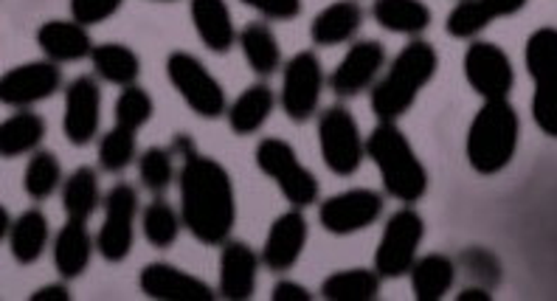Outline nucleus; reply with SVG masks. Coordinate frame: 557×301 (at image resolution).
<instances>
[{"label":"nucleus","instance_id":"0eeeda50","mask_svg":"<svg viewBox=\"0 0 557 301\" xmlns=\"http://www.w3.org/2000/svg\"><path fill=\"white\" fill-rule=\"evenodd\" d=\"M319 150L326 170L338 178H349L360 170L363 158H367V138L360 133L352 110H347L344 104H333L321 113Z\"/></svg>","mask_w":557,"mask_h":301},{"label":"nucleus","instance_id":"c85d7f7f","mask_svg":"<svg viewBox=\"0 0 557 301\" xmlns=\"http://www.w3.org/2000/svg\"><path fill=\"white\" fill-rule=\"evenodd\" d=\"M90 62L104 83L119 85V88L136 85L141 76V57L124 42H99L90 54Z\"/></svg>","mask_w":557,"mask_h":301},{"label":"nucleus","instance_id":"2f4dec72","mask_svg":"<svg viewBox=\"0 0 557 301\" xmlns=\"http://www.w3.org/2000/svg\"><path fill=\"white\" fill-rule=\"evenodd\" d=\"M102 189H99V178L90 166H79L65 178L62 184V209L71 220H85L88 223L96 214V209L102 205Z\"/></svg>","mask_w":557,"mask_h":301},{"label":"nucleus","instance_id":"4c0bfd02","mask_svg":"<svg viewBox=\"0 0 557 301\" xmlns=\"http://www.w3.org/2000/svg\"><path fill=\"white\" fill-rule=\"evenodd\" d=\"M138 178H141L144 189H150L152 195H163L170 189L172 178H175V166H172V152L163 147H150L138 158Z\"/></svg>","mask_w":557,"mask_h":301},{"label":"nucleus","instance_id":"f03ea898","mask_svg":"<svg viewBox=\"0 0 557 301\" xmlns=\"http://www.w3.org/2000/svg\"><path fill=\"white\" fill-rule=\"evenodd\" d=\"M440 71V54L431 42L411 40L392 60L381 83L372 88V113L377 122H397L414 108L417 97L429 88Z\"/></svg>","mask_w":557,"mask_h":301},{"label":"nucleus","instance_id":"f257e3e1","mask_svg":"<svg viewBox=\"0 0 557 301\" xmlns=\"http://www.w3.org/2000/svg\"><path fill=\"white\" fill-rule=\"evenodd\" d=\"M177 186L186 231L209 248L232 240L237 226V192L232 172L218 158L191 152L184 158Z\"/></svg>","mask_w":557,"mask_h":301},{"label":"nucleus","instance_id":"f3484780","mask_svg":"<svg viewBox=\"0 0 557 301\" xmlns=\"http://www.w3.org/2000/svg\"><path fill=\"white\" fill-rule=\"evenodd\" d=\"M307 237H310V228H307L301 209H290V212L278 214L271 223V228H268L265 246H262V265L273 271V274L290 271L301 260V253H305Z\"/></svg>","mask_w":557,"mask_h":301},{"label":"nucleus","instance_id":"a19ab883","mask_svg":"<svg viewBox=\"0 0 557 301\" xmlns=\"http://www.w3.org/2000/svg\"><path fill=\"white\" fill-rule=\"evenodd\" d=\"M245 7H251L259 12L265 21H296L305 9V0H243Z\"/></svg>","mask_w":557,"mask_h":301},{"label":"nucleus","instance_id":"79ce46f5","mask_svg":"<svg viewBox=\"0 0 557 301\" xmlns=\"http://www.w3.org/2000/svg\"><path fill=\"white\" fill-rule=\"evenodd\" d=\"M271 299L273 301H310V299H313V293H310L305 285H299V281L282 279V281H276V285H273Z\"/></svg>","mask_w":557,"mask_h":301},{"label":"nucleus","instance_id":"c9c22d12","mask_svg":"<svg viewBox=\"0 0 557 301\" xmlns=\"http://www.w3.org/2000/svg\"><path fill=\"white\" fill-rule=\"evenodd\" d=\"M138 155L136 130H127L122 124H116L113 130H108L99 141V166L104 172H124L133 158Z\"/></svg>","mask_w":557,"mask_h":301},{"label":"nucleus","instance_id":"c03bdc74","mask_svg":"<svg viewBox=\"0 0 557 301\" xmlns=\"http://www.w3.org/2000/svg\"><path fill=\"white\" fill-rule=\"evenodd\" d=\"M456 301H493V293L479 285V288H465L462 293L456 296Z\"/></svg>","mask_w":557,"mask_h":301},{"label":"nucleus","instance_id":"a878e982","mask_svg":"<svg viewBox=\"0 0 557 301\" xmlns=\"http://www.w3.org/2000/svg\"><path fill=\"white\" fill-rule=\"evenodd\" d=\"M372 17L392 35L417 37L431 26V9L422 0H374Z\"/></svg>","mask_w":557,"mask_h":301},{"label":"nucleus","instance_id":"dca6fc26","mask_svg":"<svg viewBox=\"0 0 557 301\" xmlns=\"http://www.w3.org/2000/svg\"><path fill=\"white\" fill-rule=\"evenodd\" d=\"M138 285L144 293L158 301H214L218 296L209 281L170 262H150L138 276Z\"/></svg>","mask_w":557,"mask_h":301},{"label":"nucleus","instance_id":"423d86ee","mask_svg":"<svg viewBox=\"0 0 557 301\" xmlns=\"http://www.w3.org/2000/svg\"><path fill=\"white\" fill-rule=\"evenodd\" d=\"M422 237H425V220L417 209L403 205L400 212H395L383 226L381 242L374 251V271L383 279H400V276L411 274L414 262L420 260Z\"/></svg>","mask_w":557,"mask_h":301},{"label":"nucleus","instance_id":"a211bd4d","mask_svg":"<svg viewBox=\"0 0 557 301\" xmlns=\"http://www.w3.org/2000/svg\"><path fill=\"white\" fill-rule=\"evenodd\" d=\"M220 251V279L218 293L228 301H245L251 299L257 290V274L262 256H257L248 242L228 240L223 242Z\"/></svg>","mask_w":557,"mask_h":301},{"label":"nucleus","instance_id":"b1692460","mask_svg":"<svg viewBox=\"0 0 557 301\" xmlns=\"http://www.w3.org/2000/svg\"><path fill=\"white\" fill-rule=\"evenodd\" d=\"M276 102V90L268 83L248 85V88L228 104V110H225L228 127H232L237 136H253V133L262 130V124L271 118Z\"/></svg>","mask_w":557,"mask_h":301},{"label":"nucleus","instance_id":"39448f33","mask_svg":"<svg viewBox=\"0 0 557 301\" xmlns=\"http://www.w3.org/2000/svg\"><path fill=\"white\" fill-rule=\"evenodd\" d=\"M257 166L278 186V192L285 195L293 209H307L319 200V180L301 164L285 138H262L257 145Z\"/></svg>","mask_w":557,"mask_h":301},{"label":"nucleus","instance_id":"f704fd0d","mask_svg":"<svg viewBox=\"0 0 557 301\" xmlns=\"http://www.w3.org/2000/svg\"><path fill=\"white\" fill-rule=\"evenodd\" d=\"M181 228H184V217L163 198H156L152 203H147V209L141 212L144 240L150 242L152 248L175 246Z\"/></svg>","mask_w":557,"mask_h":301},{"label":"nucleus","instance_id":"58836bf2","mask_svg":"<svg viewBox=\"0 0 557 301\" xmlns=\"http://www.w3.org/2000/svg\"><path fill=\"white\" fill-rule=\"evenodd\" d=\"M532 118L544 136L557 138V83L535 85V90H532Z\"/></svg>","mask_w":557,"mask_h":301},{"label":"nucleus","instance_id":"ea45409f","mask_svg":"<svg viewBox=\"0 0 557 301\" xmlns=\"http://www.w3.org/2000/svg\"><path fill=\"white\" fill-rule=\"evenodd\" d=\"M124 0H71V17L82 26H99L122 9Z\"/></svg>","mask_w":557,"mask_h":301},{"label":"nucleus","instance_id":"a18cd8bd","mask_svg":"<svg viewBox=\"0 0 557 301\" xmlns=\"http://www.w3.org/2000/svg\"><path fill=\"white\" fill-rule=\"evenodd\" d=\"M12 214L7 212V205H0V240H7L9 231H12Z\"/></svg>","mask_w":557,"mask_h":301},{"label":"nucleus","instance_id":"e433bc0d","mask_svg":"<svg viewBox=\"0 0 557 301\" xmlns=\"http://www.w3.org/2000/svg\"><path fill=\"white\" fill-rule=\"evenodd\" d=\"M152 113H156V102L141 85H127L116 99V124L127 127V130H141L144 124H150Z\"/></svg>","mask_w":557,"mask_h":301},{"label":"nucleus","instance_id":"aec40b11","mask_svg":"<svg viewBox=\"0 0 557 301\" xmlns=\"http://www.w3.org/2000/svg\"><path fill=\"white\" fill-rule=\"evenodd\" d=\"M37 46L46 54V60L54 62H79L94 54V40L88 35V26L71 21H46L37 28Z\"/></svg>","mask_w":557,"mask_h":301},{"label":"nucleus","instance_id":"c756f323","mask_svg":"<svg viewBox=\"0 0 557 301\" xmlns=\"http://www.w3.org/2000/svg\"><path fill=\"white\" fill-rule=\"evenodd\" d=\"M239 49L253 74L273 76L282 68V46L268 23H248L239 32Z\"/></svg>","mask_w":557,"mask_h":301},{"label":"nucleus","instance_id":"412c9836","mask_svg":"<svg viewBox=\"0 0 557 301\" xmlns=\"http://www.w3.org/2000/svg\"><path fill=\"white\" fill-rule=\"evenodd\" d=\"M191 26L198 32L200 42L214 54H225L239 42V32L234 28L232 9L225 0H189Z\"/></svg>","mask_w":557,"mask_h":301},{"label":"nucleus","instance_id":"9b49d317","mask_svg":"<svg viewBox=\"0 0 557 301\" xmlns=\"http://www.w3.org/2000/svg\"><path fill=\"white\" fill-rule=\"evenodd\" d=\"M465 79L484 102L510 99V90L516 85L510 54L496 42L473 40L465 51Z\"/></svg>","mask_w":557,"mask_h":301},{"label":"nucleus","instance_id":"1a4fd4ad","mask_svg":"<svg viewBox=\"0 0 557 301\" xmlns=\"http://www.w3.org/2000/svg\"><path fill=\"white\" fill-rule=\"evenodd\" d=\"M324 68L315 51H299L282 68V90L278 104L290 122H307L319 113L321 90H324Z\"/></svg>","mask_w":557,"mask_h":301},{"label":"nucleus","instance_id":"6e6552de","mask_svg":"<svg viewBox=\"0 0 557 301\" xmlns=\"http://www.w3.org/2000/svg\"><path fill=\"white\" fill-rule=\"evenodd\" d=\"M166 76H170L172 88L177 90V97L184 99L200 118H220L228 110V99H225L218 76L189 51H172L166 57Z\"/></svg>","mask_w":557,"mask_h":301},{"label":"nucleus","instance_id":"6ab92c4d","mask_svg":"<svg viewBox=\"0 0 557 301\" xmlns=\"http://www.w3.org/2000/svg\"><path fill=\"white\" fill-rule=\"evenodd\" d=\"M530 0H459L445 17V32L456 40H473L498 17H512Z\"/></svg>","mask_w":557,"mask_h":301},{"label":"nucleus","instance_id":"393cba45","mask_svg":"<svg viewBox=\"0 0 557 301\" xmlns=\"http://www.w3.org/2000/svg\"><path fill=\"white\" fill-rule=\"evenodd\" d=\"M48 240H51V226H48V217L40 209H28L21 217L12 223V231H9V251H12L14 262L21 265H35L46 253Z\"/></svg>","mask_w":557,"mask_h":301},{"label":"nucleus","instance_id":"2eb2a0df","mask_svg":"<svg viewBox=\"0 0 557 301\" xmlns=\"http://www.w3.org/2000/svg\"><path fill=\"white\" fill-rule=\"evenodd\" d=\"M383 65H386V46L381 40H358L355 46H349L344 60L338 62V68L330 76V88L344 99L358 97L367 88H372Z\"/></svg>","mask_w":557,"mask_h":301},{"label":"nucleus","instance_id":"f8f14e48","mask_svg":"<svg viewBox=\"0 0 557 301\" xmlns=\"http://www.w3.org/2000/svg\"><path fill=\"white\" fill-rule=\"evenodd\" d=\"M383 214V195L372 192V189H347L333 198H326L319 209V223L324 231L335 234V237H349L372 223Z\"/></svg>","mask_w":557,"mask_h":301},{"label":"nucleus","instance_id":"7c9ffc66","mask_svg":"<svg viewBox=\"0 0 557 301\" xmlns=\"http://www.w3.org/2000/svg\"><path fill=\"white\" fill-rule=\"evenodd\" d=\"M383 276L367 267L335 271L321 281V299L326 301H374L381 293Z\"/></svg>","mask_w":557,"mask_h":301},{"label":"nucleus","instance_id":"37998d69","mask_svg":"<svg viewBox=\"0 0 557 301\" xmlns=\"http://www.w3.org/2000/svg\"><path fill=\"white\" fill-rule=\"evenodd\" d=\"M32 301H71V288L62 281H51V285H42L32 293Z\"/></svg>","mask_w":557,"mask_h":301},{"label":"nucleus","instance_id":"5701e85b","mask_svg":"<svg viewBox=\"0 0 557 301\" xmlns=\"http://www.w3.org/2000/svg\"><path fill=\"white\" fill-rule=\"evenodd\" d=\"M363 23V9L355 0H335L330 7L321 9L310 23V40L321 49H333L341 42H349L358 35Z\"/></svg>","mask_w":557,"mask_h":301},{"label":"nucleus","instance_id":"9d476101","mask_svg":"<svg viewBox=\"0 0 557 301\" xmlns=\"http://www.w3.org/2000/svg\"><path fill=\"white\" fill-rule=\"evenodd\" d=\"M138 192L129 184H116L104 198V220L96 234V251L104 262H124L136 242Z\"/></svg>","mask_w":557,"mask_h":301},{"label":"nucleus","instance_id":"ddd939ff","mask_svg":"<svg viewBox=\"0 0 557 301\" xmlns=\"http://www.w3.org/2000/svg\"><path fill=\"white\" fill-rule=\"evenodd\" d=\"M62 88V68L54 60L23 62L17 68L7 71L0 79V102L9 108H32L46 102Z\"/></svg>","mask_w":557,"mask_h":301},{"label":"nucleus","instance_id":"473e14b6","mask_svg":"<svg viewBox=\"0 0 557 301\" xmlns=\"http://www.w3.org/2000/svg\"><path fill=\"white\" fill-rule=\"evenodd\" d=\"M523 65L535 85L557 83V28H535L523 46Z\"/></svg>","mask_w":557,"mask_h":301},{"label":"nucleus","instance_id":"72a5a7b5","mask_svg":"<svg viewBox=\"0 0 557 301\" xmlns=\"http://www.w3.org/2000/svg\"><path fill=\"white\" fill-rule=\"evenodd\" d=\"M65 184L62 180V164L57 152L37 150L28 158V166L23 172V192L35 200H46Z\"/></svg>","mask_w":557,"mask_h":301},{"label":"nucleus","instance_id":"cd10ccee","mask_svg":"<svg viewBox=\"0 0 557 301\" xmlns=\"http://www.w3.org/2000/svg\"><path fill=\"white\" fill-rule=\"evenodd\" d=\"M42 138H46V118L28 108L17 110L14 116L0 124V155L21 158L26 152H37Z\"/></svg>","mask_w":557,"mask_h":301},{"label":"nucleus","instance_id":"49530a36","mask_svg":"<svg viewBox=\"0 0 557 301\" xmlns=\"http://www.w3.org/2000/svg\"><path fill=\"white\" fill-rule=\"evenodd\" d=\"M156 3H175V0H156Z\"/></svg>","mask_w":557,"mask_h":301},{"label":"nucleus","instance_id":"4be33fe9","mask_svg":"<svg viewBox=\"0 0 557 301\" xmlns=\"http://www.w3.org/2000/svg\"><path fill=\"white\" fill-rule=\"evenodd\" d=\"M96 240L90 237L88 223L85 220H71L57 231L54 246H51V253H54V267L57 274L65 281L79 279L90 265V256H94Z\"/></svg>","mask_w":557,"mask_h":301},{"label":"nucleus","instance_id":"20e7f679","mask_svg":"<svg viewBox=\"0 0 557 301\" xmlns=\"http://www.w3.org/2000/svg\"><path fill=\"white\" fill-rule=\"evenodd\" d=\"M521 138V116L510 99H493L476 110L465 138V155L479 175H498L512 164Z\"/></svg>","mask_w":557,"mask_h":301},{"label":"nucleus","instance_id":"4468645a","mask_svg":"<svg viewBox=\"0 0 557 301\" xmlns=\"http://www.w3.org/2000/svg\"><path fill=\"white\" fill-rule=\"evenodd\" d=\"M102 124V88L94 76H76L65 88V113H62V133L74 147H88L96 141Z\"/></svg>","mask_w":557,"mask_h":301},{"label":"nucleus","instance_id":"7ed1b4c3","mask_svg":"<svg viewBox=\"0 0 557 301\" xmlns=\"http://www.w3.org/2000/svg\"><path fill=\"white\" fill-rule=\"evenodd\" d=\"M367 158L377 166L388 198L411 205L429 192V170L397 122H381L367 136Z\"/></svg>","mask_w":557,"mask_h":301},{"label":"nucleus","instance_id":"bb28decb","mask_svg":"<svg viewBox=\"0 0 557 301\" xmlns=\"http://www.w3.org/2000/svg\"><path fill=\"white\" fill-rule=\"evenodd\" d=\"M456 281V262L445 253H425L411 267V290L417 301H440Z\"/></svg>","mask_w":557,"mask_h":301}]
</instances>
